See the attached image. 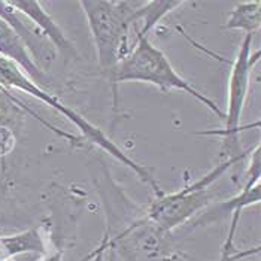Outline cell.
<instances>
[{
	"label": "cell",
	"mask_w": 261,
	"mask_h": 261,
	"mask_svg": "<svg viewBox=\"0 0 261 261\" xmlns=\"http://www.w3.org/2000/svg\"><path fill=\"white\" fill-rule=\"evenodd\" d=\"M3 260H5V258H3V255L0 254V261H3Z\"/></svg>",
	"instance_id": "cell-16"
},
{
	"label": "cell",
	"mask_w": 261,
	"mask_h": 261,
	"mask_svg": "<svg viewBox=\"0 0 261 261\" xmlns=\"http://www.w3.org/2000/svg\"><path fill=\"white\" fill-rule=\"evenodd\" d=\"M9 5L17 9L21 15L27 17L38 29L40 35H43L46 39L53 43V46L60 51L63 57L73 59L76 57V48L70 40L66 38L64 32L60 29V25L53 20V17L43 9L40 2L35 0H9Z\"/></svg>",
	"instance_id": "cell-8"
},
{
	"label": "cell",
	"mask_w": 261,
	"mask_h": 261,
	"mask_svg": "<svg viewBox=\"0 0 261 261\" xmlns=\"http://www.w3.org/2000/svg\"><path fill=\"white\" fill-rule=\"evenodd\" d=\"M0 254L3 258H11L17 257L21 254H38L43 255L46 252L45 243L40 236V233L36 228L25 230L18 234L12 236H3L0 238Z\"/></svg>",
	"instance_id": "cell-9"
},
{
	"label": "cell",
	"mask_w": 261,
	"mask_h": 261,
	"mask_svg": "<svg viewBox=\"0 0 261 261\" xmlns=\"http://www.w3.org/2000/svg\"><path fill=\"white\" fill-rule=\"evenodd\" d=\"M261 145L257 143L255 148H252L251 151V161L249 166L246 169L245 173V181L241 188V193L238 196H234L230 200L221 201L220 204H217V211L218 214L224 215H231V222H230V228L227 233L225 242L222 245L221 249V258L220 261H231V252H233V245H234V236L238 231V225L241 221V215L243 209L252 206V204H258L261 197V155H260Z\"/></svg>",
	"instance_id": "cell-6"
},
{
	"label": "cell",
	"mask_w": 261,
	"mask_h": 261,
	"mask_svg": "<svg viewBox=\"0 0 261 261\" xmlns=\"http://www.w3.org/2000/svg\"><path fill=\"white\" fill-rule=\"evenodd\" d=\"M251 149L248 152H251ZM248 152H242L238 155L224 159L206 175L185 185L181 190L175 193H164L163 196L155 197L146 211L145 220L154 224L161 231L170 233L178 225L188 221L194 214H197L204 206L209 204L212 199L209 187L218 181L238 161L243 160Z\"/></svg>",
	"instance_id": "cell-4"
},
{
	"label": "cell",
	"mask_w": 261,
	"mask_h": 261,
	"mask_svg": "<svg viewBox=\"0 0 261 261\" xmlns=\"http://www.w3.org/2000/svg\"><path fill=\"white\" fill-rule=\"evenodd\" d=\"M260 60V51L252 53V35H245L239 45L238 54L231 63L230 78H228V99H227V111L224 112V130L221 132H204L203 135L222 136L224 148L222 157L225 159L242 154L239 151V135L243 130L241 121L242 112L245 108V101L248 97L249 80L254 66Z\"/></svg>",
	"instance_id": "cell-5"
},
{
	"label": "cell",
	"mask_w": 261,
	"mask_h": 261,
	"mask_svg": "<svg viewBox=\"0 0 261 261\" xmlns=\"http://www.w3.org/2000/svg\"><path fill=\"white\" fill-rule=\"evenodd\" d=\"M261 25V2H242L238 3L225 22V29L228 30H242L245 35H252L260 30Z\"/></svg>",
	"instance_id": "cell-11"
},
{
	"label": "cell",
	"mask_w": 261,
	"mask_h": 261,
	"mask_svg": "<svg viewBox=\"0 0 261 261\" xmlns=\"http://www.w3.org/2000/svg\"><path fill=\"white\" fill-rule=\"evenodd\" d=\"M80 5L88 21L101 72L114 85L117 67L132 49L128 46V32L135 5L117 0H81ZM114 94L117 96L115 85Z\"/></svg>",
	"instance_id": "cell-3"
},
{
	"label": "cell",
	"mask_w": 261,
	"mask_h": 261,
	"mask_svg": "<svg viewBox=\"0 0 261 261\" xmlns=\"http://www.w3.org/2000/svg\"><path fill=\"white\" fill-rule=\"evenodd\" d=\"M111 248V243H109V238H105L103 242L99 245V248H96V251L88 257V258H93V261H105V252L106 249Z\"/></svg>",
	"instance_id": "cell-14"
},
{
	"label": "cell",
	"mask_w": 261,
	"mask_h": 261,
	"mask_svg": "<svg viewBox=\"0 0 261 261\" xmlns=\"http://www.w3.org/2000/svg\"><path fill=\"white\" fill-rule=\"evenodd\" d=\"M17 143V135L8 127H0V159L11 154Z\"/></svg>",
	"instance_id": "cell-13"
},
{
	"label": "cell",
	"mask_w": 261,
	"mask_h": 261,
	"mask_svg": "<svg viewBox=\"0 0 261 261\" xmlns=\"http://www.w3.org/2000/svg\"><path fill=\"white\" fill-rule=\"evenodd\" d=\"M24 120V105L8 90L0 87V127H8L12 132H17Z\"/></svg>",
	"instance_id": "cell-12"
},
{
	"label": "cell",
	"mask_w": 261,
	"mask_h": 261,
	"mask_svg": "<svg viewBox=\"0 0 261 261\" xmlns=\"http://www.w3.org/2000/svg\"><path fill=\"white\" fill-rule=\"evenodd\" d=\"M130 81L155 85L163 93H169L173 90L184 91L197 101H200L212 114H215L220 120L224 121L225 115L224 111L218 106V103L209 99L206 94H203L196 87H193V84L184 80L175 70V67L166 57V54L160 48H157L148 36L138 38L135 46L118 64L114 80L115 90L118 84L130 82Z\"/></svg>",
	"instance_id": "cell-2"
},
{
	"label": "cell",
	"mask_w": 261,
	"mask_h": 261,
	"mask_svg": "<svg viewBox=\"0 0 261 261\" xmlns=\"http://www.w3.org/2000/svg\"><path fill=\"white\" fill-rule=\"evenodd\" d=\"M61 258H63V252H56V254H53V255H48L46 258L43 261H61Z\"/></svg>",
	"instance_id": "cell-15"
},
{
	"label": "cell",
	"mask_w": 261,
	"mask_h": 261,
	"mask_svg": "<svg viewBox=\"0 0 261 261\" xmlns=\"http://www.w3.org/2000/svg\"><path fill=\"white\" fill-rule=\"evenodd\" d=\"M0 87L5 90H17V91H22L25 94H30L32 97L38 99L42 103L48 105L49 108H53L56 112L61 114L64 118L70 121L81 133L84 135V138L88 142L97 145L103 151H106L109 155H112L115 160H118L125 167H128L130 170H133L142 182H145L146 185H149L152 188V191L155 193V197L163 196L166 191L159 185L157 179L149 173V170L139 164L138 161H135L132 157H128V154H125L120 146L112 142L99 127H96L94 124H91L87 118H84L81 114H78L73 108L64 105L60 99H57L54 94L48 93L45 88L39 87L38 84H35L30 80L20 67L12 63V61L6 60L3 57H0Z\"/></svg>",
	"instance_id": "cell-1"
},
{
	"label": "cell",
	"mask_w": 261,
	"mask_h": 261,
	"mask_svg": "<svg viewBox=\"0 0 261 261\" xmlns=\"http://www.w3.org/2000/svg\"><path fill=\"white\" fill-rule=\"evenodd\" d=\"M185 2H145L142 3V8H138L132 12L130 15V22L142 21V29L138 32V38L148 36L149 30H152L161 18H164L167 14L173 12L176 8H181Z\"/></svg>",
	"instance_id": "cell-10"
},
{
	"label": "cell",
	"mask_w": 261,
	"mask_h": 261,
	"mask_svg": "<svg viewBox=\"0 0 261 261\" xmlns=\"http://www.w3.org/2000/svg\"><path fill=\"white\" fill-rule=\"evenodd\" d=\"M0 57L15 63L35 84L46 90L49 76L33 59L18 33L3 18H0Z\"/></svg>",
	"instance_id": "cell-7"
}]
</instances>
